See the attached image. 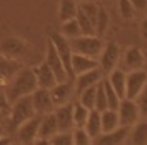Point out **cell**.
Masks as SVG:
<instances>
[{
	"label": "cell",
	"instance_id": "1",
	"mask_svg": "<svg viewBox=\"0 0 147 145\" xmlns=\"http://www.w3.org/2000/svg\"><path fill=\"white\" fill-rule=\"evenodd\" d=\"M38 89L36 84V77L33 68H28V67H21L16 75L10 79V82L5 85V91H7V97L12 104V101H16L17 97H22V96H29L33 94Z\"/></svg>",
	"mask_w": 147,
	"mask_h": 145
},
{
	"label": "cell",
	"instance_id": "2",
	"mask_svg": "<svg viewBox=\"0 0 147 145\" xmlns=\"http://www.w3.org/2000/svg\"><path fill=\"white\" fill-rule=\"evenodd\" d=\"M7 116H9V126L14 132H16V128L19 125H22L29 118L36 116L34 108H33V101H31V94L17 97L16 101H12V106H10V111H9Z\"/></svg>",
	"mask_w": 147,
	"mask_h": 145
},
{
	"label": "cell",
	"instance_id": "3",
	"mask_svg": "<svg viewBox=\"0 0 147 145\" xmlns=\"http://www.w3.org/2000/svg\"><path fill=\"white\" fill-rule=\"evenodd\" d=\"M69 41H70L74 53H80L86 56H92V58H99L101 50L105 46L103 39L96 34H80L74 39H69Z\"/></svg>",
	"mask_w": 147,
	"mask_h": 145
},
{
	"label": "cell",
	"instance_id": "4",
	"mask_svg": "<svg viewBox=\"0 0 147 145\" xmlns=\"http://www.w3.org/2000/svg\"><path fill=\"white\" fill-rule=\"evenodd\" d=\"M120 58H121V48H120V44H118L116 41L106 43V44L103 46V50H101L99 58H98V63H99L101 72L105 73V75H108L113 68L118 67Z\"/></svg>",
	"mask_w": 147,
	"mask_h": 145
},
{
	"label": "cell",
	"instance_id": "5",
	"mask_svg": "<svg viewBox=\"0 0 147 145\" xmlns=\"http://www.w3.org/2000/svg\"><path fill=\"white\" fill-rule=\"evenodd\" d=\"M48 39L53 43L57 53L60 55V58L63 62V67H65V70L69 73V79L74 80V75H72V53L74 51H72V46H70V41L63 36L60 31H53Z\"/></svg>",
	"mask_w": 147,
	"mask_h": 145
},
{
	"label": "cell",
	"instance_id": "6",
	"mask_svg": "<svg viewBox=\"0 0 147 145\" xmlns=\"http://www.w3.org/2000/svg\"><path fill=\"white\" fill-rule=\"evenodd\" d=\"M29 51V44L19 36H7L0 41V53L9 56V58H22L24 55H28Z\"/></svg>",
	"mask_w": 147,
	"mask_h": 145
},
{
	"label": "cell",
	"instance_id": "7",
	"mask_svg": "<svg viewBox=\"0 0 147 145\" xmlns=\"http://www.w3.org/2000/svg\"><path fill=\"white\" fill-rule=\"evenodd\" d=\"M116 111H118L120 125H125V126H134V125L140 119V116H142L140 108H139V104H137L135 99H127V97H123V99L120 101Z\"/></svg>",
	"mask_w": 147,
	"mask_h": 145
},
{
	"label": "cell",
	"instance_id": "8",
	"mask_svg": "<svg viewBox=\"0 0 147 145\" xmlns=\"http://www.w3.org/2000/svg\"><path fill=\"white\" fill-rule=\"evenodd\" d=\"M146 84H147V72L144 68L127 72L125 97H127V99H137V96L142 92V89L146 87Z\"/></svg>",
	"mask_w": 147,
	"mask_h": 145
},
{
	"label": "cell",
	"instance_id": "9",
	"mask_svg": "<svg viewBox=\"0 0 147 145\" xmlns=\"http://www.w3.org/2000/svg\"><path fill=\"white\" fill-rule=\"evenodd\" d=\"M45 63L53 70L55 73V77H57V82H62V80H69V73L65 70V67H63V62H62V58H60V55L57 53V50H55V46H53V43L48 39V43H46V55H45ZM72 80V79H70Z\"/></svg>",
	"mask_w": 147,
	"mask_h": 145
},
{
	"label": "cell",
	"instance_id": "10",
	"mask_svg": "<svg viewBox=\"0 0 147 145\" xmlns=\"http://www.w3.org/2000/svg\"><path fill=\"white\" fill-rule=\"evenodd\" d=\"M74 94H75V87H74V80H70V79L57 82L50 89V96H51V101H53L55 108L70 103L74 99Z\"/></svg>",
	"mask_w": 147,
	"mask_h": 145
},
{
	"label": "cell",
	"instance_id": "11",
	"mask_svg": "<svg viewBox=\"0 0 147 145\" xmlns=\"http://www.w3.org/2000/svg\"><path fill=\"white\" fill-rule=\"evenodd\" d=\"M123 63L121 70L125 72H130V70H139V68H144L146 65V55L140 48L137 46H128L123 53H121V58H120Z\"/></svg>",
	"mask_w": 147,
	"mask_h": 145
},
{
	"label": "cell",
	"instance_id": "12",
	"mask_svg": "<svg viewBox=\"0 0 147 145\" xmlns=\"http://www.w3.org/2000/svg\"><path fill=\"white\" fill-rule=\"evenodd\" d=\"M31 101H33V108H34V113L38 116H45L48 113H53V109H55V104H53L51 96H50V89L38 87L31 94Z\"/></svg>",
	"mask_w": 147,
	"mask_h": 145
},
{
	"label": "cell",
	"instance_id": "13",
	"mask_svg": "<svg viewBox=\"0 0 147 145\" xmlns=\"http://www.w3.org/2000/svg\"><path fill=\"white\" fill-rule=\"evenodd\" d=\"M38 128H39V116H33L28 121H24L22 125H19L16 128L17 133V140L21 144H34L38 142Z\"/></svg>",
	"mask_w": 147,
	"mask_h": 145
},
{
	"label": "cell",
	"instance_id": "14",
	"mask_svg": "<svg viewBox=\"0 0 147 145\" xmlns=\"http://www.w3.org/2000/svg\"><path fill=\"white\" fill-rule=\"evenodd\" d=\"M128 133H130V126L120 125L111 132H103L99 137L94 138V142L96 144H108V145H121V144H127Z\"/></svg>",
	"mask_w": 147,
	"mask_h": 145
},
{
	"label": "cell",
	"instance_id": "15",
	"mask_svg": "<svg viewBox=\"0 0 147 145\" xmlns=\"http://www.w3.org/2000/svg\"><path fill=\"white\" fill-rule=\"evenodd\" d=\"M103 77H105V73L101 72L99 67H98V68H92V70H87V72H84V73L75 75V77H74L75 92L79 94L80 91H84V89H87V87H91V85L99 84V82L103 80Z\"/></svg>",
	"mask_w": 147,
	"mask_h": 145
},
{
	"label": "cell",
	"instance_id": "16",
	"mask_svg": "<svg viewBox=\"0 0 147 145\" xmlns=\"http://www.w3.org/2000/svg\"><path fill=\"white\" fill-rule=\"evenodd\" d=\"M58 132L57 119L53 113H48L45 116H39V128H38V142L48 144V140Z\"/></svg>",
	"mask_w": 147,
	"mask_h": 145
},
{
	"label": "cell",
	"instance_id": "17",
	"mask_svg": "<svg viewBox=\"0 0 147 145\" xmlns=\"http://www.w3.org/2000/svg\"><path fill=\"white\" fill-rule=\"evenodd\" d=\"M55 119H57V126L58 132H67L74 128V114H72V101L62 106H57L53 109Z\"/></svg>",
	"mask_w": 147,
	"mask_h": 145
},
{
	"label": "cell",
	"instance_id": "18",
	"mask_svg": "<svg viewBox=\"0 0 147 145\" xmlns=\"http://www.w3.org/2000/svg\"><path fill=\"white\" fill-rule=\"evenodd\" d=\"M33 72H34V77H36L38 87H41V89H51L57 84L55 73H53V70L45 62H41L39 65H34L33 67Z\"/></svg>",
	"mask_w": 147,
	"mask_h": 145
},
{
	"label": "cell",
	"instance_id": "19",
	"mask_svg": "<svg viewBox=\"0 0 147 145\" xmlns=\"http://www.w3.org/2000/svg\"><path fill=\"white\" fill-rule=\"evenodd\" d=\"M22 65L19 63V60L16 58H9L5 55L0 53V84L7 85L10 82V79L16 75V72L21 68Z\"/></svg>",
	"mask_w": 147,
	"mask_h": 145
},
{
	"label": "cell",
	"instance_id": "20",
	"mask_svg": "<svg viewBox=\"0 0 147 145\" xmlns=\"http://www.w3.org/2000/svg\"><path fill=\"white\" fill-rule=\"evenodd\" d=\"M99 63H98V58H92V56H86V55H80V53H72V75H79V73H84L87 70H92V68H98Z\"/></svg>",
	"mask_w": 147,
	"mask_h": 145
},
{
	"label": "cell",
	"instance_id": "21",
	"mask_svg": "<svg viewBox=\"0 0 147 145\" xmlns=\"http://www.w3.org/2000/svg\"><path fill=\"white\" fill-rule=\"evenodd\" d=\"M108 82L111 84V87L115 89V92L123 99L125 97V80H127V72L121 70V68H113L108 75H106Z\"/></svg>",
	"mask_w": 147,
	"mask_h": 145
},
{
	"label": "cell",
	"instance_id": "22",
	"mask_svg": "<svg viewBox=\"0 0 147 145\" xmlns=\"http://www.w3.org/2000/svg\"><path fill=\"white\" fill-rule=\"evenodd\" d=\"M84 128H86V132L89 133V137L94 142V138L101 135V111L91 109L89 111V116H87V119L84 123Z\"/></svg>",
	"mask_w": 147,
	"mask_h": 145
},
{
	"label": "cell",
	"instance_id": "23",
	"mask_svg": "<svg viewBox=\"0 0 147 145\" xmlns=\"http://www.w3.org/2000/svg\"><path fill=\"white\" fill-rule=\"evenodd\" d=\"M127 144H137V145L147 144V121H140L139 119L134 126H130V133H128Z\"/></svg>",
	"mask_w": 147,
	"mask_h": 145
},
{
	"label": "cell",
	"instance_id": "24",
	"mask_svg": "<svg viewBox=\"0 0 147 145\" xmlns=\"http://www.w3.org/2000/svg\"><path fill=\"white\" fill-rule=\"evenodd\" d=\"M116 126H120L118 111L116 109H110V108L101 111V133L103 132H111Z\"/></svg>",
	"mask_w": 147,
	"mask_h": 145
},
{
	"label": "cell",
	"instance_id": "25",
	"mask_svg": "<svg viewBox=\"0 0 147 145\" xmlns=\"http://www.w3.org/2000/svg\"><path fill=\"white\" fill-rule=\"evenodd\" d=\"M77 14V2L75 0H60L58 2V19L62 22L74 19Z\"/></svg>",
	"mask_w": 147,
	"mask_h": 145
},
{
	"label": "cell",
	"instance_id": "26",
	"mask_svg": "<svg viewBox=\"0 0 147 145\" xmlns=\"http://www.w3.org/2000/svg\"><path fill=\"white\" fill-rule=\"evenodd\" d=\"M110 28V14L105 7L98 9V15H96V26H94V34L96 36H105L106 31Z\"/></svg>",
	"mask_w": 147,
	"mask_h": 145
},
{
	"label": "cell",
	"instance_id": "27",
	"mask_svg": "<svg viewBox=\"0 0 147 145\" xmlns=\"http://www.w3.org/2000/svg\"><path fill=\"white\" fill-rule=\"evenodd\" d=\"M89 111L84 104H80L79 101L72 103V114H74V126H84L87 116H89Z\"/></svg>",
	"mask_w": 147,
	"mask_h": 145
},
{
	"label": "cell",
	"instance_id": "28",
	"mask_svg": "<svg viewBox=\"0 0 147 145\" xmlns=\"http://www.w3.org/2000/svg\"><path fill=\"white\" fill-rule=\"evenodd\" d=\"M96 87H98V84H96V85H91V87H87V89H84V91H80V92L77 94V101H79L80 104H84L87 109H94Z\"/></svg>",
	"mask_w": 147,
	"mask_h": 145
},
{
	"label": "cell",
	"instance_id": "29",
	"mask_svg": "<svg viewBox=\"0 0 147 145\" xmlns=\"http://www.w3.org/2000/svg\"><path fill=\"white\" fill-rule=\"evenodd\" d=\"M60 33L67 38V39H74V38H77V36L82 34V31H80L79 22H77L75 17H74V19H69V21H65V22H62V29H60Z\"/></svg>",
	"mask_w": 147,
	"mask_h": 145
},
{
	"label": "cell",
	"instance_id": "30",
	"mask_svg": "<svg viewBox=\"0 0 147 145\" xmlns=\"http://www.w3.org/2000/svg\"><path fill=\"white\" fill-rule=\"evenodd\" d=\"M92 144V138L86 132L84 126H74L72 128V145H89Z\"/></svg>",
	"mask_w": 147,
	"mask_h": 145
},
{
	"label": "cell",
	"instance_id": "31",
	"mask_svg": "<svg viewBox=\"0 0 147 145\" xmlns=\"http://www.w3.org/2000/svg\"><path fill=\"white\" fill-rule=\"evenodd\" d=\"M75 19H77V22H79V28H80V31H82V34H94V24L87 19V15L79 9V5H77V14H75Z\"/></svg>",
	"mask_w": 147,
	"mask_h": 145
},
{
	"label": "cell",
	"instance_id": "32",
	"mask_svg": "<svg viewBox=\"0 0 147 145\" xmlns=\"http://www.w3.org/2000/svg\"><path fill=\"white\" fill-rule=\"evenodd\" d=\"M118 12H120L121 19H125V21L134 19V17H135V14H137L130 0H118Z\"/></svg>",
	"mask_w": 147,
	"mask_h": 145
},
{
	"label": "cell",
	"instance_id": "33",
	"mask_svg": "<svg viewBox=\"0 0 147 145\" xmlns=\"http://www.w3.org/2000/svg\"><path fill=\"white\" fill-rule=\"evenodd\" d=\"M79 9H80V10L87 15V19L96 26V15H98V9H99V5L94 3V2L91 0V2H80Z\"/></svg>",
	"mask_w": 147,
	"mask_h": 145
},
{
	"label": "cell",
	"instance_id": "34",
	"mask_svg": "<svg viewBox=\"0 0 147 145\" xmlns=\"http://www.w3.org/2000/svg\"><path fill=\"white\" fill-rule=\"evenodd\" d=\"M108 108V99H106V94H105V87H103V82L98 84L96 87V99H94V109L98 111H105Z\"/></svg>",
	"mask_w": 147,
	"mask_h": 145
},
{
	"label": "cell",
	"instance_id": "35",
	"mask_svg": "<svg viewBox=\"0 0 147 145\" xmlns=\"http://www.w3.org/2000/svg\"><path fill=\"white\" fill-rule=\"evenodd\" d=\"M48 144H55V145H72V130H67V132H57L50 140Z\"/></svg>",
	"mask_w": 147,
	"mask_h": 145
},
{
	"label": "cell",
	"instance_id": "36",
	"mask_svg": "<svg viewBox=\"0 0 147 145\" xmlns=\"http://www.w3.org/2000/svg\"><path fill=\"white\" fill-rule=\"evenodd\" d=\"M10 101H9V97H7V91H5V85L3 84H0V111L7 116L9 114V111H10Z\"/></svg>",
	"mask_w": 147,
	"mask_h": 145
},
{
	"label": "cell",
	"instance_id": "37",
	"mask_svg": "<svg viewBox=\"0 0 147 145\" xmlns=\"http://www.w3.org/2000/svg\"><path fill=\"white\" fill-rule=\"evenodd\" d=\"M135 101H137V104H139V108H140V113L147 116V84H146V87L142 89V92L137 96Z\"/></svg>",
	"mask_w": 147,
	"mask_h": 145
},
{
	"label": "cell",
	"instance_id": "38",
	"mask_svg": "<svg viewBox=\"0 0 147 145\" xmlns=\"http://www.w3.org/2000/svg\"><path fill=\"white\" fill-rule=\"evenodd\" d=\"M130 2H132L135 12H144V10H147V0H130Z\"/></svg>",
	"mask_w": 147,
	"mask_h": 145
},
{
	"label": "cell",
	"instance_id": "39",
	"mask_svg": "<svg viewBox=\"0 0 147 145\" xmlns=\"http://www.w3.org/2000/svg\"><path fill=\"white\" fill-rule=\"evenodd\" d=\"M140 34H142V39L147 41V15L144 17V21L140 22Z\"/></svg>",
	"mask_w": 147,
	"mask_h": 145
},
{
	"label": "cell",
	"instance_id": "40",
	"mask_svg": "<svg viewBox=\"0 0 147 145\" xmlns=\"http://www.w3.org/2000/svg\"><path fill=\"white\" fill-rule=\"evenodd\" d=\"M2 137H5V130H3V126L0 125V138H2Z\"/></svg>",
	"mask_w": 147,
	"mask_h": 145
},
{
	"label": "cell",
	"instance_id": "41",
	"mask_svg": "<svg viewBox=\"0 0 147 145\" xmlns=\"http://www.w3.org/2000/svg\"><path fill=\"white\" fill-rule=\"evenodd\" d=\"M75 2H91V0H75Z\"/></svg>",
	"mask_w": 147,
	"mask_h": 145
},
{
	"label": "cell",
	"instance_id": "42",
	"mask_svg": "<svg viewBox=\"0 0 147 145\" xmlns=\"http://www.w3.org/2000/svg\"><path fill=\"white\" fill-rule=\"evenodd\" d=\"M3 116H5V114H3V113H2V111H0V119H2V118H3Z\"/></svg>",
	"mask_w": 147,
	"mask_h": 145
}]
</instances>
